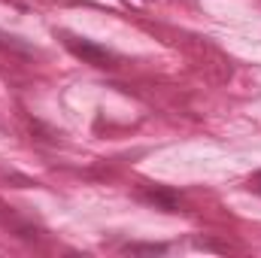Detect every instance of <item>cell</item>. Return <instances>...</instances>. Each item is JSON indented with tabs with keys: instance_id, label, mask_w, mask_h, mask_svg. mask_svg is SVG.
Segmentation results:
<instances>
[{
	"instance_id": "1",
	"label": "cell",
	"mask_w": 261,
	"mask_h": 258,
	"mask_svg": "<svg viewBox=\"0 0 261 258\" xmlns=\"http://www.w3.org/2000/svg\"><path fill=\"white\" fill-rule=\"evenodd\" d=\"M67 46H70L73 55H79L82 61H88V64H94V67H110L113 64V55H110L103 46L91 43V40H67Z\"/></svg>"
},
{
	"instance_id": "2",
	"label": "cell",
	"mask_w": 261,
	"mask_h": 258,
	"mask_svg": "<svg viewBox=\"0 0 261 258\" xmlns=\"http://www.w3.org/2000/svg\"><path fill=\"white\" fill-rule=\"evenodd\" d=\"M146 197H149L152 203H158L161 210H167V213H176V210H179V197H176L173 192H164V189H155V192H149Z\"/></svg>"
},
{
	"instance_id": "3",
	"label": "cell",
	"mask_w": 261,
	"mask_h": 258,
	"mask_svg": "<svg viewBox=\"0 0 261 258\" xmlns=\"http://www.w3.org/2000/svg\"><path fill=\"white\" fill-rule=\"evenodd\" d=\"M125 252L130 255H161V252H167V246H161V243H137V246H125Z\"/></svg>"
},
{
	"instance_id": "4",
	"label": "cell",
	"mask_w": 261,
	"mask_h": 258,
	"mask_svg": "<svg viewBox=\"0 0 261 258\" xmlns=\"http://www.w3.org/2000/svg\"><path fill=\"white\" fill-rule=\"evenodd\" d=\"M252 189H255V192H261V170L252 176Z\"/></svg>"
}]
</instances>
